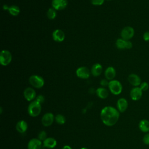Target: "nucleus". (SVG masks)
Returning a JSON list of instances; mask_svg holds the SVG:
<instances>
[{
  "label": "nucleus",
  "mask_w": 149,
  "mask_h": 149,
  "mask_svg": "<svg viewBox=\"0 0 149 149\" xmlns=\"http://www.w3.org/2000/svg\"><path fill=\"white\" fill-rule=\"evenodd\" d=\"M101 119L102 122L108 126H113L118 122L119 118V112L113 107H105L101 111Z\"/></svg>",
  "instance_id": "obj_1"
},
{
  "label": "nucleus",
  "mask_w": 149,
  "mask_h": 149,
  "mask_svg": "<svg viewBox=\"0 0 149 149\" xmlns=\"http://www.w3.org/2000/svg\"><path fill=\"white\" fill-rule=\"evenodd\" d=\"M27 111L30 116L36 117L40 115L41 111V105L36 100L31 102L27 108Z\"/></svg>",
  "instance_id": "obj_2"
},
{
  "label": "nucleus",
  "mask_w": 149,
  "mask_h": 149,
  "mask_svg": "<svg viewBox=\"0 0 149 149\" xmlns=\"http://www.w3.org/2000/svg\"><path fill=\"white\" fill-rule=\"evenodd\" d=\"M108 87L110 91L114 95H119L122 91L121 83L116 80H112L109 82Z\"/></svg>",
  "instance_id": "obj_3"
},
{
  "label": "nucleus",
  "mask_w": 149,
  "mask_h": 149,
  "mask_svg": "<svg viewBox=\"0 0 149 149\" xmlns=\"http://www.w3.org/2000/svg\"><path fill=\"white\" fill-rule=\"evenodd\" d=\"M29 82L32 86L37 88H41L44 84L43 78L38 75L31 76L29 78Z\"/></svg>",
  "instance_id": "obj_4"
},
{
  "label": "nucleus",
  "mask_w": 149,
  "mask_h": 149,
  "mask_svg": "<svg viewBox=\"0 0 149 149\" xmlns=\"http://www.w3.org/2000/svg\"><path fill=\"white\" fill-rule=\"evenodd\" d=\"M12 61V55L8 50H2L0 54V63L3 66L9 65Z\"/></svg>",
  "instance_id": "obj_5"
},
{
  "label": "nucleus",
  "mask_w": 149,
  "mask_h": 149,
  "mask_svg": "<svg viewBox=\"0 0 149 149\" xmlns=\"http://www.w3.org/2000/svg\"><path fill=\"white\" fill-rule=\"evenodd\" d=\"M134 34V29L130 26L125 27L120 32V36L122 39L125 40H129Z\"/></svg>",
  "instance_id": "obj_6"
},
{
  "label": "nucleus",
  "mask_w": 149,
  "mask_h": 149,
  "mask_svg": "<svg viewBox=\"0 0 149 149\" xmlns=\"http://www.w3.org/2000/svg\"><path fill=\"white\" fill-rule=\"evenodd\" d=\"M116 45L120 49H130L132 48L133 44L129 40H125L123 39L118 38L116 41Z\"/></svg>",
  "instance_id": "obj_7"
},
{
  "label": "nucleus",
  "mask_w": 149,
  "mask_h": 149,
  "mask_svg": "<svg viewBox=\"0 0 149 149\" xmlns=\"http://www.w3.org/2000/svg\"><path fill=\"white\" fill-rule=\"evenodd\" d=\"M55 117L54 115L51 112H48L45 113L41 119V123L43 126L45 127H48L51 126L54 120Z\"/></svg>",
  "instance_id": "obj_8"
},
{
  "label": "nucleus",
  "mask_w": 149,
  "mask_h": 149,
  "mask_svg": "<svg viewBox=\"0 0 149 149\" xmlns=\"http://www.w3.org/2000/svg\"><path fill=\"white\" fill-rule=\"evenodd\" d=\"M143 95V91L139 87L133 88L130 93V95L132 100L137 101L140 100Z\"/></svg>",
  "instance_id": "obj_9"
},
{
  "label": "nucleus",
  "mask_w": 149,
  "mask_h": 149,
  "mask_svg": "<svg viewBox=\"0 0 149 149\" xmlns=\"http://www.w3.org/2000/svg\"><path fill=\"white\" fill-rule=\"evenodd\" d=\"M77 77L81 79H87L90 76V71L88 69L84 66L79 67L76 71Z\"/></svg>",
  "instance_id": "obj_10"
},
{
  "label": "nucleus",
  "mask_w": 149,
  "mask_h": 149,
  "mask_svg": "<svg viewBox=\"0 0 149 149\" xmlns=\"http://www.w3.org/2000/svg\"><path fill=\"white\" fill-rule=\"evenodd\" d=\"M51 4L55 10H62L67 6L68 1L67 0H52Z\"/></svg>",
  "instance_id": "obj_11"
},
{
  "label": "nucleus",
  "mask_w": 149,
  "mask_h": 149,
  "mask_svg": "<svg viewBox=\"0 0 149 149\" xmlns=\"http://www.w3.org/2000/svg\"><path fill=\"white\" fill-rule=\"evenodd\" d=\"M23 95L27 101H31L36 98V93L33 88L27 87L24 90Z\"/></svg>",
  "instance_id": "obj_12"
},
{
  "label": "nucleus",
  "mask_w": 149,
  "mask_h": 149,
  "mask_svg": "<svg viewBox=\"0 0 149 149\" xmlns=\"http://www.w3.org/2000/svg\"><path fill=\"white\" fill-rule=\"evenodd\" d=\"M42 147V142L38 139L34 138L31 139L27 144L28 149H41Z\"/></svg>",
  "instance_id": "obj_13"
},
{
  "label": "nucleus",
  "mask_w": 149,
  "mask_h": 149,
  "mask_svg": "<svg viewBox=\"0 0 149 149\" xmlns=\"http://www.w3.org/2000/svg\"><path fill=\"white\" fill-rule=\"evenodd\" d=\"M52 38L56 42H62L64 40L65 35L62 30L60 29H56L52 33Z\"/></svg>",
  "instance_id": "obj_14"
},
{
  "label": "nucleus",
  "mask_w": 149,
  "mask_h": 149,
  "mask_svg": "<svg viewBox=\"0 0 149 149\" xmlns=\"http://www.w3.org/2000/svg\"><path fill=\"white\" fill-rule=\"evenodd\" d=\"M128 81L132 86L134 87H137L140 85L141 83V80L140 77L136 74L132 73L129 75L128 76Z\"/></svg>",
  "instance_id": "obj_15"
},
{
  "label": "nucleus",
  "mask_w": 149,
  "mask_h": 149,
  "mask_svg": "<svg viewBox=\"0 0 149 149\" xmlns=\"http://www.w3.org/2000/svg\"><path fill=\"white\" fill-rule=\"evenodd\" d=\"M117 108L118 110L120 112H124L127 108L128 103L127 100L124 98H119L117 101Z\"/></svg>",
  "instance_id": "obj_16"
},
{
  "label": "nucleus",
  "mask_w": 149,
  "mask_h": 149,
  "mask_svg": "<svg viewBox=\"0 0 149 149\" xmlns=\"http://www.w3.org/2000/svg\"><path fill=\"white\" fill-rule=\"evenodd\" d=\"M28 127L27 123L23 120H19L16 125V129L17 131L20 133H23L26 132Z\"/></svg>",
  "instance_id": "obj_17"
},
{
  "label": "nucleus",
  "mask_w": 149,
  "mask_h": 149,
  "mask_svg": "<svg viewBox=\"0 0 149 149\" xmlns=\"http://www.w3.org/2000/svg\"><path fill=\"white\" fill-rule=\"evenodd\" d=\"M56 140L52 137H48L43 141V146L48 148H53L56 146Z\"/></svg>",
  "instance_id": "obj_18"
},
{
  "label": "nucleus",
  "mask_w": 149,
  "mask_h": 149,
  "mask_svg": "<svg viewBox=\"0 0 149 149\" xmlns=\"http://www.w3.org/2000/svg\"><path fill=\"white\" fill-rule=\"evenodd\" d=\"M115 76L116 71L113 67L109 66L107 68V69L105 71V76L107 80H112V79L115 77Z\"/></svg>",
  "instance_id": "obj_19"
},
{
  "label": "nucleus",
  "mask_w": 149,
  "mask_h": 149,
  "mask_svg": "<svg viewBox=\"0 0 149 149\" xmlns=\"http://www.w3.org/2000/svg\"><path fill=\"white\" fill-rule=\"evenodd\" d=\"M102 71V67L100 63H95L91 68V72L94 76H100Z\"/></svg>",
  "instance_id": "obj_20"
},
{
  "label": "nucleus",
  "mask_w": 149,
  "mask_h": 149,
  "mask_svg": "<svg viewBox=\"0 0 149 149\" xmlns=\"http://www.w3.org/2000/svg\"><path fill=\"white\" fill-rule=\"evenodd\" d=\"M139 129L144 132L147 133L149 132V121L146 119L141 120L139 124Z\"/></svg>",
  "instance_id": "obj_21"
},
{
  "label": "nucleus",
  "mask_w": 149,
  "mask_h": 149,
  "mask_svg": "<svg viewBox=\"0 0 149 149\" xmlns=\"http://www.w3.org/2000/svg\"><path fill=\"white\" fill-rule=\"evenodd\" d=\"M97 95L102 99H105L108 96V90L103 87H100L97 88L95 91Z\"/></svg>",
  "instance_id": "obj_22"
},
{
  "label": "nucleus",
  "mask_w": 149,
  "mask_h": 149,
  "mask_svg": "<svg viewBox=\"0 0 149 149\" xmlns=\"http://www.w3.org/2000/svg\"><path fill=\"white\" fill-rule=\"evenodd\" d=\"M8 11L10 15L15 16L18 15L19 13H20V9L16 5H12L9 7Z\"/></svg>",
  "instance_id": "obj_23"
},
{
  "label": "nucleus",
  "mask_w": 149,
  "mask_h": 149,
  "mask_svg": "<svg viewBox=\"0 0 149 149\" xmlns=\"http://www.w3.org/2000/svg\"><path fill=\"white\" fill-rule=\"evenodd\" d=\"M47 17L51 19V20H52V19H54L56 16V10L53 8H49L48 11H47Z\"/></svg>",
  "instance_id": "obj_24"
},
{
  "label": "nucleus",
  "mask_w": 149,
  "mask_h": 149,
  "mask_svg": "<svg viewBox=\"0 0 149 149\" xmlns=\"http://www.w3.org/2000/svg\"><path fill=\"white\" fill-rule=\"evenodd\" d=\"M56 122L59 125H63L65 123L66 119L65 116L62 114H58L55 117Z\"/></svg>",
  "instance_id": "obj_25"
},
{
  "label": "nucleus",
  "mask_w": 149,
  "mask_h": 149,
  "mask_svg": "<svg viewBox=\"0 0 149 149\" xmlns=\"http://www.w3.org/2000/svg\"><path fill=\"white\" fill-rule=\"evenodd\" d=\"M47 133L44 131V130H42L39 133H38V139L41 140V141H44L47 137Z\"/></svg>",
  "instance_id": "obj_26"
},
{
  "label": "nucleus",
  "mask_w": 149,
  "mask_h": 149,
  "mask_svg": "<svg viewBox=\"0 0 149 149\" xmlns=\"http://www.w3.org/2000/svg\"><path fill=\"white\" fill-rule=\"evenodd\" d=\"M139 87L141 88V90L143 91H145L148 89L149 85H148V83H147L146 81H143V82H141Z\"/></svg>",
  "instance_id": "obj_27"
},
{
  "label": "nucleus",
  "mask_w": 149,
  "mask_h": 149,
  "mask_svg": "<svg viewBox=\"0 0 149 149\" xmlns=\"http://www.w3.org/2000/svg\"><path fill=\"white\" fill-rule=\"evenodd\" d=\"M105 0H91V3L94 5H101Z\"/></svg>",
  "instance_id": "obj_28"
},
{
  "label": "nucleus",
  "mask_w": 149,
  "mask_h": 149,
  "mask_svg": "<svg viewBox=\"0 0 149 149\" xmlns=\"http://www.w3.org/2000/svg\"><path fill=\"white\" fill-rule=\"evenodd\" d=\"M143 141L145 144L149 145V133H147L144 136Z\"/></svg>",
  "instance_id": "obj_29"
},
{
  "label": "nucleus",
  "mask_w": 149,
  "mask_h": 149,
  "mask_svg": "<svg viewBox=\"0 0 149 149\" xmlns=\"http://www.w3.org/2000/svg\"><path fill=\"white\" fill-rule=\"evenodd\" d=\"M37 101H38V102H40L41 104L42 103H43L44 102V100H45V98L43 95H38L37 97H36V100Z\"/></svg>",
  "instance_id": "obj_30"
},
{
  "label": "nucleus",
  "mask_w": 149,
  "mask_h": 149,
  "mask_svg": "<svg viewBox=\"0 0 149 149\" xmlns=\"http://www.w3.org/2000/svg\"><path fill=\"white\" fill-rule=\"evenodd\" d=\"M143 40L146 41L148 42L149 41V31H146L143 35Z\"/></svg>",
  "instance_id": "obj_31"
},
{
  "label": "nucleus",
  "mask_w": 149,
  "mask_h": 149,
  "mask_svg": "<svg viewBox=\"0 0 149 149\" xmlns=\"http://www.w3.org/2000/svg\"><path fill=\"white\" fill-rule=\"evenodd\" d=\"M100 84L102 86H108V84H109V82L108 81V80L106 79H102L101 80V82H100Z\"/></svg>",
  "instance_id": "obj_32"
},
{
  "label": "nucleus",
  "mask_w": 149,
  "mask_h": 149,
  "mask_svg": "<svg viewBox=\"0 0 149 149\" xmlns=\"http://www.w3.org/2000/svg\"><path fill=\"white\" fill-rule=\"evenodd\" d=\"M62 149H72V148H71V147H70L69 146L66 145V146H63V147Z\"/></svg>",
  "instance_id": "obj_33"
},
{
  "label": "nucleus",
  "mask_w": 149,
  "mask_h": 149,
  "mask_svg": "<svg viewBox=\"0 0 149 149\" xmlns=\"http://www.w3.org/2000/svg\"><path fill=\"white\" fill-rule=\"evenodd\" d=\"M3 9H5V10H6V9H8V10L9 7H8L7 5H4V6H3Z\"/></svg>",
  "instance_id": "obj_34"
},
{
  "label": "nucleus",
  "mask_w": 149,
  "mask_h": 149,
  "mask_svg": "<svg viewBox=\"0 0 149 149\" xmlns=\"http://www.w3.org/2000/svg\"><path fill=\"white\" fill-rule=\"evenodd\" d=\"M81 149H88V148H86V147H83V148H81Z\"/></svg>",
  "instance_id": "obj_35"
},
{
  "label": "nucleus",
  "mask_w": 149,
  "mask_h": 149,
  "mask_svg": "<svg viewBox=\"0 0 149 149\" xmlns=\"http://www.w3.org/2000/svg\"><path fill=\"white\" fill-rule=\"evenodd\" d=\"M108 1H109V0H108Z\"/></svg>",
  "instance_id": "obj_36"
}]
</instances>
